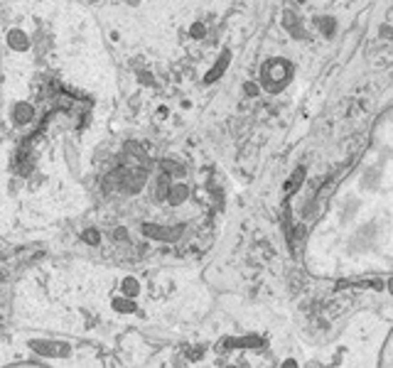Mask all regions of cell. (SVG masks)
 <instances>
[{"mask_svg":"<svg viewBox=\"0 0 393 368\" xmlns=\"http://www.w3.org/2000/svg\"><path fill=\"white\" fill-rule=\"evenodd\" d=\"M113 307L118 312H135V304L130 300H113Z\"/></svg>","mask_w":393,"mask_h":368,"instance_id":"cell-12","label":"cell"},{"mask_svg":"<svg viewBox=\"0 0 393 368\" xmlns=\"http://www.w3.org/2000/svg\"><path fill=\"white\" fill-rule=\"evenodd\" d=\"M81 241L89 245H99V241H101V236H99V231L96 228H86L84 234H81Z\"/></svg>","mask_w":393,"mask_h":368,"instance_id":"cell-9","label":"cell"},{"mask_svg":"<svg viewBox=\"0 0 393 368\" xmlns=\"http://www.w3.org/2000/svg\"><path fill=\"white\" fill-rule=\"evenodd\" d=\"M266 81H268V86L273 89H280L283 84L290 79V64L288 62H283V59H273L266 64Z\"/></svg>","mask_w":393,"mask_h":368,"instance_id":"cell-1","label":"cell"},{"mask_svg":"<svg viewBox=\"0 0 393 368\" xmlns=\"http://www.w3.org/2000/svg\"><path fill=\"white\" fill-rule=\"evenodd\" d=\"M381 34H383V37H391V27H388V25H383V27H381Z\"/></svg>","mask_w":393,"mask_h":368,"instance_id":"cell-18","label":"cell"},{"mask_svg":"<svg viewBox=\"0 0 393 368\" xmlns=\"http://www.w3.org/2000/svg\"><path fill=\"white\" fill-rule=\"evenodd\" d=\"M32 118H34V108L30 103H17L12 108V121L17 123V125H25V123H30Z\"/></svg>","mask_w":393,"mask_h":368,"instance_id":"cell-4","label":"cell"},{"mask_svg":"<svg viewBox=\"0 0 393 368\" xmlns=\"http://www.w3.org/2000/svg\"><path fill=\"white\" fill-rule=\"evenodd\" d=\"M229 62H231V54H229V52H224V54L219 56V62H216V64L212 67V71L204 76V84H212V81H216V79L224 74V69L229 67Z\"/></svg>","mask_w":393,"mask_h":368,"instance_id":"cell-5","label":"cell"},{"mask_svg":"<svg viewBox=\"0 0 393 368\" xmlns=\"http://www.w3.org/2000/svg\"><path fill=\"white\" fill-rule=\"evenodd\" d=\"M0 280H3V273H0Z\"/></svg>","mask_w":393,"mask_h":368,"instance_id":"cell-19","label":"cell"},{"mask_svg":"<svg viewBox=\"0 0 393 368\" xmlns=\"http://www.w3.org/2000/svg\"><path fill=\"white\" fill-rule=\"evenodd\" d=\"M113 238H121V241H125V238H128L125 228H116V231H113Z\"/></svg>","mask_w":393,"mask_h":368,"instance_id":"cell-16","label":"cell"},{"mask_svg":"<svg viewBox=\"0 0 393 368\" xmlns=\"http://www.w3.org/2000/svg\"><path fill=\"white\" fill-rule=\"evenodd\" d=\"M320 27H322V32L329 37V34L334 32V20H332V17H322V20H320Z\"/></svg>","mask_w":393,"mask_h":368,"instance_id":"cell-14","label":"cell"},{"mask_svg":"<svg viewBox=\"0 0 393 368\" xmlns=\"http://www.w3.org/2000/svg\"><path fill=\"white\" fill-rule=\"evenodd\" d=\"M184 226H155V223H143V234L147 238H157V241H177L182 236Z\"/></svg>","mask_w":393,"mask_h":368,"instance_id":"cell-2","label":"cell"},{"mask_svg":"<svg viewBox=\"0 0 393 368\" xmlns=\"http://www.w3.org/2000/svg\"><path fill=\"white\" fill-rule=\"evenodd\" d=\"M190 197V189H187V184H170V189H167V201L170 204H182V201Z\"/></svg>","mask_w":393,"mask_h":368,"instance_id":"cell-6","label":"cell"},{"mask_svg":"<svg viewBox=\"0 0 393 368\" xmlns=\"http://www.w3.org/2000/svg\"><path fill=\"white\" fill-rule=\"evenodd\" d=\"M192 37H204V25L202 23L192 25Z\"/></svg>","mask_w":393,"mask_h":368,"instance_id":"cell-15","label":"cell"},{"mask_svg":"<svg viewBox=\"0 0 393 368\" xmlns=\"http://www.w3.org/2000/svg\"><path fill=\"white\" fill-rule=\"evenodd\" d=\"M8 45H10L12 49H17V52H25V49L30 47V40H27V34L25 32L12 30V32H8Z\"/></svg>","mask_w":393,"mask_h":368,"instance_id":"cell-7","label":"cell"},{"mask_svg":"<svg viewBox=\"0 0 393 368\" xmlns=\"http://www.w3.org/2000/svg\"><path fill=\"white\" fill-rule=\"evenodd\" d=\"M303 179H305V167H297V172L292 175V179H290V184H288V189L290 191H295V189H300V184H303Z\"/></svg>","mask_w":393,"mask_h":368,"instance_id":"cell-10","label":"cell"},{"mask_svg":"<svg viewBox=\"0 0 393 368\" xmlns=\"http://www.w3.org/2000/svg\"><path fill=\"white\" fill-rule=\"evenodd\" d=\"M138 290H140L138 280H133V278H125V280H123V292H125V295H128V297H133V295H138Z\"/></svg>","mask_w":393,"mask_h":368,"instance_id":"cell-11","label":"cell"},{"mask_svg":"<svg viewBox=\"0 0 393 368\" xmlns=\"http://www.w3.org/2000/svg\"><path fill=\"white\" fill-rule=\"evenodd\" d=\"M162 167H165L167 175H184V167L182 165H175V162H167V160L162 162Z\"/></svg>","mask_w":393,"mask_h":368,"instance_id":"cell-13","label":"cell"},{"mask_svg":"<svg viewBox=\"0 0 393 368\" xmlns=\"http://www.w3.org/2000/svg\"><path fill=\"white\" fill-rule=\"evenodd\" d=\"M30 346H32L40 356H49V358L69 356V346L62 344V341H32Z\"/></svg>","mask_w":393,"mask_h":368,"instance_id":"cell-3","label":"cell"},{"mask_svg":"<svg viewBox=\"0 0 393 368\" xmlns=\"http://www.w3.org/2000/svg\"><path fill=\"white\" fill-rule=\"evenodd\" d=\"M167 189H170V175L167 172H162V175L157 177V182H155V199L157 201L167 199Z\"/></svg>","mask_w":393,"mask_h":368,"instance_id":"cell-8","label":"cell"},{"mask_svg":"<svg viewBox=\"0 0 393 368\" xmlns=\"http://www.w3.org/2000/svg\"><path fill=\"white\" fill-rule=\"evenodd\" d=\"M246 93L248 96H253V93H258V89H256L253 84H246Z\"/></svg>","mask_w":393,"mask_h":368,"instance_id":"cell-17","label":"cell"}]
</instances>
